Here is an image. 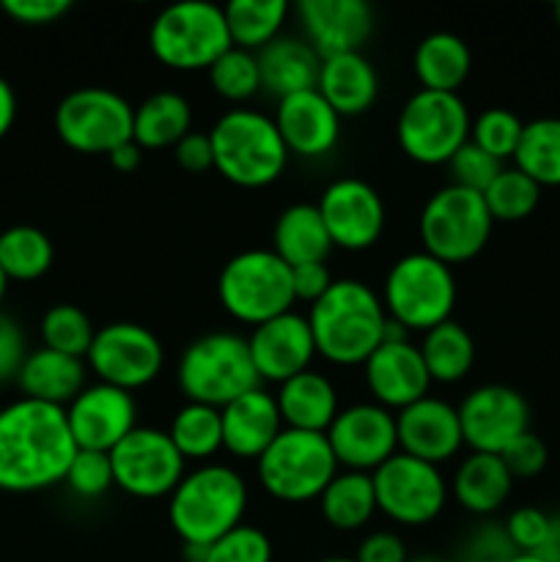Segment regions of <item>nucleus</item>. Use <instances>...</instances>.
<instances>
[{"label":"nucleus","mask_w":560,"mask_h":562,"mask_svg":"<svg viewBox=\"0 0 560 562\" xmlns=\"http://www.w3.org/2000/svg\"><path fill=\"white\" fill-rule=\"evenodd\" d=\"M555 22H558V27H560V0L555 3Z\"/></svg>","instance_id":"nucleus-62"},{"label":"nucleus","mask_w":560,"mask_h":562,"mask_svg":"<svg viewBox=\"0 0 560 562\" xmlns=\"http://www.w3.org/2000/svg\"><path fill=\"white\" fill-rule=\"evenodd\" d=\"M220 417H223V448L236 459L258 461L285 428L278 401L261 387L231 401L220 409Z\"/></svg>","instance_id":"nucleus-25"},{"label":"nucleus","mask_w":560,"mask_h":562,"mask_svg":"<svg viewBox=\"0 0 560 562\" xmlns=\"http://www.w3.org/2000/svg\"><path fill=\"white\" fill-rule=\"evenodd\" d=\"M217 300L231 318L258 327L294 305L291 267L272 250L236 252L217 278Z\"/></svg>","instance_id":"nucleus-7"},{"label":"nucleus","mask_w":560,"mask_h":562,"mask_svg":"<svg viewBox=\"0 0 560 562\" xmlns=\"http://www.w3.org/2000/svg\"><path fill=\"white\" fill-rule=\"evenodd\" d=\"M275 126L289 154H300L307 159L329 154L338 146L340 137V115L329 108L327 99L316 88L278 99Z\"/></svg>","instance_id":"nucleus-24"},{"label":"nucleus","mask_w":560,"mask_h":562,"mask_svg":"<svg viewBox=\"0 0 560 562\" xmlns=\"http://www.w3.org/2000/svg\"><path fill=\"white\" fill-rule=\"evenodd\" d=\"M71 9V0H3V11L22 25H49Z\"/></svg>","instance_id":"nucleus-51"},{"label":"nucleus","mask_w":560,"mask_h":562,"mask_svg":"<svg viewBox=\"0 0 560 562\" xmlns=\"http://www.w3.org/2000/svg\"><path fill=\"white\" fill-rule=\"evenodd\" d=\"M176 379L190 404L214 409H223L261 384L247 338L234 333H209L192 340L181 355Z\"/></svg>","instance_id":"nucleus-5"},{"label":"nucleus","mask_w":560,"mask_h":562,"mask_svg":"<svg viewBox=\"0 0 560 562\" xmlns=\"http://www.w3.org/2000/svg\"><path fill=\"white\" fill-rule=\"evenodd\" d=\"M366 384L373 404L384 409H406L415 401L426 398L432 376L421 357V346L412 340L404 344H382L366 360Z\"/></svg>","instance_id":"nucleus-23"},{"label":"nucleus","mask_w":560,"mask_h":562,"mask_svg":"<svg viewBox=\"0 0 560 562\" xmlns=\"http://www.w3.org/2000/svg\"><path fill=\"white\" fill-rule=\"evenodd\" d=\"M209 137H212L214 170L225 181L245 190L275 184L289 162V148L275 126V119L258 110H228L220 115Z\"/></svg>","instance_id":"nucleus-4"},{"label":"nucleus","mask_w":560,"mask_h":562,"mask_svg":"<svg viewBox=\"0 0 560 562\" xmlns=\"http://www.w3.org/2000/svg\"><path fill=\"white\" fill-rule=\"evenodd\" d=\"M256 58L258 71H261V88H267L272 97L285 99L291 93L316 88L322 58L305 38L278 36L272 44L258 49Z\"/></svg>","instance_id":"nucleus-28"},{"label":"nucleus","mask_w":560,"mask_h":562,"mask_svg":"<svg viewBox=\"0 0 560 562\" xmlns=\"http://www.w3.org/2000/svg\"><path fill=\"white\" fill-rule=\"evenodd\" d=\"M206 562H272V543L258 527L239 525L209 547Z\"/></svg>","instance_id":"nucleus-45"},{"label":"nucleus","mask_w":560,"mask_h":562,"mask_svg":"<svg viewBox=\"0 0 560 562\" xmlns=\"http://www.w3.org/2000/svg\"><path fill=\"white\" fill-rule=\"evenodd\" d=\"M176 159L184 170L190 173H203V170L214 168V151H212V137L203 132H190L176 143Z\"/></svg>","instance_id":"nucleus-54"},{"label":"nucleus","mask_w":560,"mask_h":562,"mask_svg":"<svg viewBox=\"0 0 560 562\" xmlns=\"http://www.w3.org/2000/svg\"><path fill=\"white\" fill-rule=\"evenodd\" d=\"M412 66H415L417 80L426 91L456 93L461 82L467 80V75H470L472 55L464 38L448 31H437L428 33L417 44Z\"/></svg>","instance_id":"nucleus-32"},{"label":"nucleus","mask_w":560,"mask_h":562,"mask_svg":"<svg viewBox=\"0 0 560 562\" xmlns=\"http://www.w3.org/2000/svg\"><path fill=\"white\" fill-rule=\"evenodd\" d=\"M450 173H453V184L464 187L472 192H486V187L497 179V173L503 170V162L494 157H489L483 148H478L475 143L467 140L459 151L450 157L448 162Z\"/></svg>","instance_id":"nucleus-46"},{"label":"nucleus","mask_w":560,"mask_h":562,"mask_svg":"<svg viewBox=\"0 0 560 562\" xmlns=\"http://www.w3.org/2000/svg\"><path fill=\"white\" fill-rule=\"evenodd\" d=\"M86 362L99 382L132 393L159 376L165 366V351L148 327L115 322L97 329Z\"/></svg>","instance_id":"nucleus-15"},{"label":"nucleus","mask_w":560,"mask_h":562,"mask_svg":"<svg viewBox=\"0 0 560 562\" xmlns=\"http://www.w3.org/2000/svg\"><path fill=\"white\" fill-rule=\"evenodd\" d=\"M536 554L544 562H560V514L552 516V525H549L547 541H544V547L538 549Z\"/></svg>","instance_id":"nucleus-57"},{"label":"nucleus","mask_w":560,"mask_h":562,"mask_svg":"<svg viewBox=\"0 0 560 562\" xmlns=\"http://www.w3.org/2000/svg\"><path fill=\"white\" fill-rule=\"evenodd\" d=\"M421 357L432 382L456 384L475 366V340L459 322H445L428 329L421 344Z\"/></svg>","instance_id":"nucleus-35"},{"label":"nucleus","mask_w":560,"mask_h":562,"mask_svg":"<svg viewBox=\"0 0 560 562\" xmlns=\"http://www.w3.org/2000/svg\"><path fill=\"white\" fill-rule=\"evenodd\" d=\"M108 456L115 488L130 497H170L184 477V456L159 428H135Z\"/></svg>","instance_id":"nucleus-14"},{"label":"nucleus","mask_w":560,"mask_h":562,"mask_svg":"<svg viewBox=\"0 0 560 562\" xmlns=\"http://www.w3.org/2000/svg\"><path fill=\"white\" fill-rule=\"evenodd\" d=\"M278 401L280 417L285 428L311 434H327L333 420L338 417V393L324 373L302 371L294 379L280 384Z\"/></svg>","instance_id":"nucleus-27"},{"label":"nucleus","mask_w":560,"mask_h":562,"mask_svg":"<svg viewBox=\"0 0 560 562\" xmlns=\"http://www.w3.org/2000/svg\"><path fill=\"white\" fill-rule=\"evenodd\" d=\"M14 119H16L14 88L0 77V137L9 135V130L14 126Z\"/></svg>","instance_id":"nucleus-56"},{"label":"nucleus","mask_w":560,"mask_h":562,"mask_svg":"<svg viewBox=\"0 0 560 562\" xmlns=\"http://www.w3.org/2000/svg\"><path fill=\"white\" fill-rule=\"evenodd\" d=\"M192 132V108L181 93L157 91L143 99L132 119V140L141 148L176 146Z\"/></svg>","instance_id":"nucleus-33"},{"label":"nucleus","mask_w":560,"mask_h":562,"mask_svg":"<svg viewBox=\"0 0 560 562\" xmlns=\"http://www.w3.org/2000/svg\"><path fill=\"white\" fill-rule=\"evenodd\" d=\"M316 355L333 366H366L382 346L388 311L382 296L360 280H333L307 313Z\"/></svg>","instance_id":"nucleus-2"},{"label":"nucleus","mask_w":560,"mask_h":562,"mask_svg":"<svg viewBox=\"0 0 560 562\" xmlns=\"http://www.w3.org/2000/svg\"><path fill=\"white\" fill-rule=\"evenodd\" d=\"M522 119L505 108H489L472 121L470 140L494 159H514L516 146L522 140Z\"/></svg>","instance_id":"nucleus-43"},{"label":"nucleus","mask_w":560,"mask_h":562,"mask_svg":"<svg viewBox=\"0 0 560 562\" xmlns=\"http://www.w3.org/2000/svg\"><path fill=\"white\" fill-rule=\"evenodd\" d=\"M472 119L459 93L421 88L399 113V146L412 162L448 165L450 157L470 140Z\"/></svg>","instance_id":"nucleus-11"},{"label":"nucleus","mask_w":560,"mask_h":562,"mask_svg":"<svg viewBox=\"0 0 560 562\" xmlns=\"http://www.w3.org/2000/svg\"><path fill=\"white\" fill-rule=\"evenodd\" d=\"M168 437L176 445V450L184 456V461L212 459L217 450H223V417H220V409L187 401L176 412Z\"/></svg>","instance_id":"nucleus-39"},{"label":"nucleus","mask_w":560,"mask_h":562,"mask_svg":"<svg viewBox=\"0 0 560 562\" xmlns=\"http://www.w3.org/2000/svg\"><path fill=\"white\" fill-rule=\"evenodd\" d=\"M516 554L519 552L511 543L505 525H500V521H481L461 543L459 562H511Z\"/></svg>","instance_id":"nucleus-47"},{"label":"nucleus","mask_w":560,"mask_h":562,"mask_svg":"<svg viewBox=\"0 0 560 562\" xmlns=\"http://www.w3.org/2000/svg\"><path fill=\"white\" fill-rule=\"evenodd\" d=\"M549 525H552V516L544 514L541 508H516L514 514L505 521V532H508L511 543L516 547L519 554H536L544 547L549 536Z\"/></svg>","instance_id":"nucleus-48"},{"label":"nucleus","mask_w":560,"mask_h":562,"mask_svg":"<svg viewBox=\"0 0 560 562\" xmlns=\"http://www.w3.org/2000/svg\"><path fill=\"white\" fill-rule=\"evenodd\" d=\"M500 459H503V464L508 467L514 481L516 477H536L541 475L544 467H547L549 450L538 434L525 431L522 437H516L503 453H500Z\"/></svg>","instance_id":"nucleus-49"},{"label":"nucleus","mask_w":560,"mask_h":562,"mask_svg":"<svg viewBox=\"0 0 560 562\" xmlns=\"http://www.w3.org/2000/svg\"><path fill=\"white\" fill-rule=\"evenodd\" d=\"M247 346H250L253 366L261 382L275 384H283L296 373L307 371L316 357V340H313L307 316L294 311L253 327Z\"/></svg>","instance_id":"nucleus-20"},{"label":"nucleus","mask_w":560,"mask_h":562,"mask_svg":"<svg viewBox=\"0 0 560 562\" xmlns=\"http://www.w3.org/2000/svg\"><path fill=\"white\" fill-rule=\"evenodd\" d=\"M223 11L231 44L247 53H258L280 36L289 16V3L285 0H234Z\"/></svg>","instance_id":"nucleus-36"},{"label":"nucleus","mask_w":560,"mask_h":562,"mask_svg":"<svg viewBox=\"0 0 560 562\" xmlns=\"http://www.w3.org/2000/svg\"><path fill=\"white\" fill-rule=\"evenodd\" d=\"M377 510L404 527H423L443 514L448 483L434 464L395 453L371 472Z\"/></svg>","instance_id":"nucleus-13"},{"label":"nucleus","mask_w":560,"mask_h":562,"mask_svg":"<svg viewBox=\"0 0 560 562\" xmlns=\"http://www.w3.org/2000/svg\"><path fill=\"white\" fill-rule=\"evenodd\" d=\"M324 437L338 464L351 472H366V475H371L390 456L399 453L395 417L379 404L346 406L338 412Z\"/></svg>","instance_id":"nucleus-18"},{"label":"nucleus","mask_w":560,"mask_h":562,"mask_svg":"<svg viewBox=\"0 0 560 562\" xmlns=\"http://www.w3.org/2000/svg\"><path fill=\"white\" fill-rule=\"evenodd\" d=\"M357 562H406L404 541H401L395 532H371L368 538H362L360 549H357Z\"/></svg>","instance_id":"nucleus-53"},{"label":"nucleus","mask_w":560,"mask_h":562,"mask_svg":"<svg viewBox=\"0 0 560 562\" xmlns=\"http://www.w3.org/2000/svg\"><path fill=\"white\" fill-rule=\"evenodd\" d=\"M64 483L82 499L102 497V494H108L115 486L110 456L99 453V450H77Z\"/></svg>","instance_id":"nucleus-44"},{"label":"nucleus","mask_w":560,"mask_h":562,"mask_svg":"<svg viewBox=\"0 0 560 562\" xmlns=\"http://www.w3.org/2000/svg\"><path fill=\"white\" fill-rule=\"evenodd\" d=\"M135 108L110 88H77L55 110V132L80 154H110L132 140Z\"/></svg>","instance_id":"nucleus-12"},{"label":"nucleus","mask_w":560,"mask_h":562,"mask_svg":"<svg viewBox=\"0 0 560 562\" xmlns=\"http://www.w3.org/2000/svg\"><path fill=\"white\" fill-rule=\"evenodd\" d=\"M154 58L176 71L212 69L214 60L231 49L225 11L209 0H181L159 11L148 31Z\"/></svg>","instance_id":"nucleus-6"},{"label":"nucleus","mask_w":560,"mask_h":562,"mask_svg":"<svg viewBox=\"0 0 560 562\" xmlns=\"http://www.w3.org/2000/svg\"><path fill=\"white\" fill-rule=\"evenodd\" d=\"M137 406L132 393L110 384H91L66 406L71 439L77 450L110 453L130 431H135Z\"/></svg>","instance_id":"nucleus-19"},{"label":"nucleus","mask_w":560,"mask_h":562,"mask_svg":"<svg viewBox=\"0 0 560 562\" xmlns=\"http://www.w3.org/2000/svg\"><path fill=\"white\" fill-rule=\"evenodd\" d=\"M494 220L481 192L448 184L434 192L421 212L423 252L448 267L467 263L486 247Z\"/></svg>","instance_id":"nucleus-10"},{"label":"nucleus","mask_w":560,"mask_h":562,"mask_svg":"<svg viewBox=\"0 0 560 562\" xmlns=\"http://www.w3.org/2000/svg\"><path fill=\"white\" fill-rule=\"evenodd\" d=\"M318 562H357L355 558H324V560H318Z\"/></svg>","instance_id":"nucleus-61"},{"label":"nucleus","mask_w":560,"mask_h":562,"mask_svg":"<svg viewBox=\"0 0 560 562\" xmlns=\"http://www.w3.org/2000/svg\"><path fill=\"white\" fill-rule=\"evenodd\" d=\"M108 157L115 170H121V173H132V170H137V165H141L143 148L137 146L135 140H130V143H121L119 148H113Z\"/></svg>","instance_id":"nucleus-55"},{"label":"nucleus","mask_w":560,"mask_h":562,"mask_svg":"<svg viewBox=\"0 0 560 562\" xmlns=\"http://www.w3.org/2000/svg\"><path fill=\"white\" fill-rule=\"evenodd\" d=\"M5 283H9V278H5L3 269H0V302H3V296H5Z\"/></svg>","instance_id":"nucleus-60"},{"label":"nucleus","mask_w":560,"mask_h":562,"mask_svg":"<svg viewBox=\"0 0 560 562\" xmlns=\"http://www.w3.org/2000/svg\"><path fill=\"white\" fill-rule=\"evenodd\" d=\"M247 486L236 470L225 464H203L181 477L170 494L168 519L181 543L212 547L245 519Z\"/></svg>","instance_id":"nucleus-3"},{"label":"nucleus","mask_w":560,"mask_h":562,"mask_svg":"<svg viewBox=\"0 0 560 562\" xmlns=\"http://www.w3.org/2000/svg\"><path fill=\"white\" fill-rule=\"evenodd\" d=\"M395 431H399L401 453L434 467L450 461L464 448L459 409L434 395L401 409L395 415Z\"/></svg>","instance_id":"nucleus-22"},{"label":"nucleus","mask_w":560,"mask_h":562,"mask_svg":"<svg viewBox=\"0 0 560 562\" xmlns=\"http://www.w3.org/2000/svg\"><path fill=\"white\" fill-rule=\"evenodd\" d=\"M514 477L500 456L470 453L453 477V497L467 514L492 516L511 497Z\"/></svg>","instance_id":"nucleus-30"},{"label":"nucleus","mask_w":560,"mask_h":562,"mask_svg":"<svg viewBox=\"0 0 560 562\" xmlns=\"http://www.w3.org/2000/svg\"><path fill=\"white\" fill-rule=\"evenodd\" d=\"M53 241L33 225H14L0 234V269L9 280H38L53 267Z\"/></svg>","instance_id":"nucleus-38"},{"label":"nucleus","mask_w":560,"mask_h":562,"mask_svg":"<svg viewBox=\"0 0 560 562\" xmlns=\"http://www.w3.org/2000/svg\"><path fill=\"white\" fill-rule=\"evenodd\" d=\"M483 201L494 223H519L536 212L541 201V187L519 168H503L497 179L486 187Z\"/></svg>","instance_id":"nucleus-40"},{"label":"nucleus","mask_w":560,"mask_h":562,"mask_svg":"<svg viewBox=\"0 0 560 562\" xmlns=\"http://www.w3.org/2000/svg\"><path fill=\"white\" fill-rule=\"evenodd\" d=\"M75 456L64 406L20 398L0 409V492L31 494L55 486Z\"/></svg>","instance_id":"nucleus-1"},{"label":"nucleus","mask_w":560,"mask_h":562,"mask_svg":"<svg viewBox=\"0 0 560 562\" xmlns=\"http://www.w3.org/2000/svg\"><path fill=\"white\" fill-rule=\"evenodd\" d=\"M318 214L324 220L333 247L340 250H368L384 231L382 195L368 181L344 176L327 184L318 198Z\"/></svg>","instance_id":"nucleus-17"},{"label":"nucleus","mask_w":560,"mask_h":562,"mask_svg":"<svg viewBox=\"0 0 560 562\" xmlns=\"http://www.w3.org/2000/svg\"><path fill=\"white\" fill-rule=\"evenodd\" d=\"M338 475V461L324 434L283 428L258 459V481L280 503H311Z\"/></svg>","instance_id":"nucleus-9"},{"label":"nucleus","mask_w":560,"mask_h":562,"mask_svg":"<svg viewBox=\"0 0 560 562\" xmlns=\"http://www.w3.org/2000/svg\"><path fill=\"white\" fill-rule=\"evenodd\" d=\"M91 318L77 305H53L42 318V340L44 349L60 351V355L86 360L93 344Z\"/></svg>","instance_id":"nucleus-41"},{"label":"nucleus","mask_w":560,"mask_h":562,"mask_svg":"<svg viewBox=\"0 0 560 562\" xmlns=\"http://www.w3.org/2000/svg\"><path fill=\"white\" fill-rule=\"evenodd\" d=\"M316 91L340 119H355L371 110L379 93V77L362 53H344L322 60Z\"/></svg>","instance_id":"nucleus-26"},{"label":"nucleus","mask_w":560,"mask_h":562,"mask_svg":"<svg viewBox=\"0 0 560 562\" xmlns=\"http://www.w3.org/2000/svg\"><path fill=\"white\" fill-rule=\"evenodd\" d=\"M514 162V168L530 176L538 187H560V119L525 124Z\"/></svg>","instance_id":"nucleus-37"},{"label":"nucleus","mask_w":560,"mask_h":562,"mask_svg":"<svg viewBox=\"0 0 560 562\" xmlns=\"http://www.w3.org/2000/svg\"><path fill=\"white\" fill-rule=\"evenodd\" d=\"M291 285H294V300L302 302H316L327 294V289L333 285V274H329L327 263H300V267H291Z\"/></svg>","instance_id":"nucleus-52"},{"label":"nucleus","mask_w":560,"mask_h":562,"mask_svg":"<svg viewBox=\"0 0 560 562\" xmlns=\"http://www.w3.org/2000/svg\"><path fill=\"white\" fill-rule=\"evenodd\" d=\"M25 360H27V346H25V335H22L20 324H16L14 318L0 313V384L20 376Z\"/></svg>","instance_id":"nucleus-50"},{"label":"nucleus","mask_w":560,"mask_h":562,"mask_svg":"<svg viewBox=\"0 0 560 562\" xmlns=\"http://www.w3.org/2000/svg\"><path fill=\"white\" fill-rule=\"evenodd\" d=\"M305 42L318 58L362 53L373 33V9L366 0H302L296 5Z\"/></svg>","instance_id":"nucleus-21"},{"label":"nucleus","mask_w":560,"mask_h":562,"mask_svg":"<svg viewBox=\"0 0 560 562\" xmlns=\"http://www.w3.org/2000/svg\"><path fill=\"white\" fill-rule=\"evenodd\" d=\"M511 562H544V560L538 558V554H516V558Z\"/></svg>","instance_id":"nucleus-59"},{"label":"nucleus","mask_w":560,"mask_h":562,"mask_svg":"<svg viewBox=\"0 0 560 562\" xmlns=\"http://www.w3.org/2000/svg\"><path fill=\"white\" fill-rule=\"evenodd\" d=\"M16 384L25 398L66 409L86 390V362L42 346L27 355Z\"/></svg>","instance_id":"nucleus-29"},{"label":"nucleus","mask_w":560,"mask_h":562,"mask_svg":"<svg viewBox=\"0 0 560 562\" xmlns=\"http://www.w3.org/2000/svg\"><path fill=\"white\" fill-rule=\"evenodd\" d=\"M209 82L228 102H245L261 91V71L256 53L231 47L209 69Z\"/></svg>","instance_id":"nucleus-42"},{"label":"nucleus","mask_w":560,"mask_h":562,"mask_svg":"<svg viewBox=\"0 0 560 562\" xmlns=\"http://www.w3.org/2000/svg\"><path fill=\"white\" fill-rule=\"evenodd\" d=\"M324 521L333 530L355 532L366 527L377 514V494H373V481L366 472H338L329 481L318 497Z\"/></svg>","instance_id":"nucleus-34"},{"label":"nucleus","mask_w":560,"mask_h":562,"mask_svg":"<svg viewBox=\"0 0 560 562\" xmlns=\"http://www.w3.org/2000/svg\"><path fill=\"white\" fill-rule=\"evenodd\" d=\"M453 267L443 263L428 252H410L390 267L382 289V305L390 318L415 329L439 327L450 322L456 307Z\"/></svg>","instance_id":"nucleus-8"},{"label":"nucleus","mask_w":560,"mask_h":562,"mask_svg":"<svg viewBox=\"0 0 560 562\" xmlns=\"http://www.w3.org/2000/svg\"><path fill=\"white\" fill-rule=\"evenodd\" d=\"M406 562H445V560L437 558V554H417V558H410Z\"/></svg>","instance_id":"nucleus-58"},{"label":"nucleus","mask_w":560,"mask_h":562,"mask_svg":"<svg viewBox=\"0 0 560 562\" xmlns=\"http://www.w3.org/2000/svg\"><path fill=\"white\" fill-rule=\"evenodd\" d=\"M329 250H333V239L324 228L318 206L313 203H294L275 223L272 252L283 258L289 267L327 261Z\"/></svg>","instance_id":"nucleus-31"},{"label":"nucleus","mask_w":560,"mask_h":562,"mask_svg":"<svg viewBox=\"0 0 560 562\" xmlns=\"http://www.w3.org/2000/svg\"><path fill=\"white\" fill-rule=\"evenodd\" d=\"M459 423L472 453L500 456L516 437L530 431V406L519 390L483 384L459 404Z\"/></svg>","instance_id":"nucleus-16"}]
</instances>
